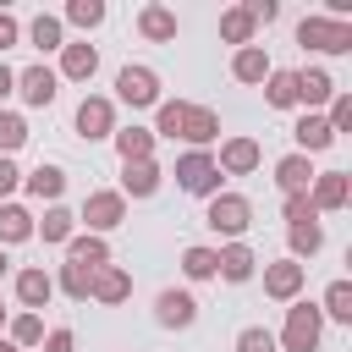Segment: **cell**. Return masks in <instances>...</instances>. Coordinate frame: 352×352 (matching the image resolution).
I'll list each match as a JSON object with an SVG mask.
<instances>
[{"mask_svg": "<svg viewBox=\"0 0 352 352\" xmlns=\"http://www.w3.org/2000/svg\"><path fill=\"white\" fill-rule=\"evenodd\" d=\"M258 160H264V148H258L253 138H226L220 154H214L220 176H248V170H258Z\"/></svg>", "mask_w": 352, "mask_h": 352, "instance_id": "obj_10", "label": "cell"}, {"mask_svg": "<svg viewBox=\"0 0 352 352\" xmlns=\"http://www.w3.org/2000/svg\"><path fill=\"white\" fill-rule=\"evenodd\" d=\"M346 198H352V182H346V170H319L314 176V187H308V204L324 214V209H346Z\"/></svg>", "mask_w": 352, "mask_h": 352, "instance_id": "obj_12", "label": "cell"}, {"mask_svg": "<svg viewBox=\"0 0 352 352\" xmlns=\"http://www.w3.org/2000/svg\"><path fill=\"white\" fill-rule=\"evenodd\" d=\"M94 72H99V50H94V44H66V50H60V77L88 82Z\"/></svg>", "mask_w": 352, "mask_h": 352, "instance_id": "obj_25", "label": "cell"}, {"mask_svg": "<svg viewBox=\"0 0 352 352\" xmlns=\"http://www.w3.org/2000/svg\"><path fill=\"white\" fill-rule=\"evenodd\" d=\"M66 264H82V270H104V264H110V242L82 231V236H72V242H66Z\"/></svg>", "mask_w": 352, "mask_h": 352, "instance_id": "obj_24", "label": "cell"}, {"mask_svg": "<svg viewBox=\"0 0 352 352\" xmlns=\"http://www.w3.org/2000/svg\"><path fill=\"white\" fill-rule=\"evenodd\" d=\"M292 138H297V154H324V148L336 143V132H330V121H324L319 110H302L297 126H292Z\"/></svg>", "mask_w": 352, "mask_h": 352, "instance_id": "obj_13", "label": "cell"}, {"mask_svg": "<svg viewBox=\"0 0 352 352\" xmlns=\"http://www.w3.org/2000/svg\"><path fill=\"white\" fill-rule=\"evenodd\" d=\"M33 231H38L44 242H72V236H77V214H72V209H60V204H50V209H44V220H33Z\"/></svg>", "mask_w": 352, "mask_h": 352, "instance_id": "obj_27", "label": "cell"}, {"mask_svg": "<svg viewBox=\"0 0 352 352\" xmlns=\"http://www.w3.org/2000/svg\"><path fill=\"white\" fill-rule=\"evenodd\" d=\"M116 99L132 104V110L160 104V72H154V66H121V72H116Z\"/></svg>", "mask_w": 352, "mask_h": 352, "instance_id": "obj_5", "label": "cell"}, {"mask_svg": "<svg viewBox=\"0 0 352 352\" xmlns=\"http://www.w3.org/2000/svg\"><path fill=\"white\" fill-rule=\"evenodd\" d=\"M319 314H324V319H336V324H352V280H330V286H324Z\"/></svg>", "mask_w": 352, "mask_h": 352, "instance_id": "obj_32", "label": "cell"}, {"mask_svg": "<svg viewBox=\"0 0 352 352\" xmlns=\"http://www.w3.org/2000/svg\"><path fill=\"white\" fill-rule=\"evenodd\" d=\"M236 352H280V346H275V336H270L264 324H248V330L236 336Z\"/></svg>", "mask_w": 352, "mask_h": 352, "instance_id": "obj_42", "label": "cell"}, {"mask_svg": "<svg viewBox=\"0 0 352 352\" xmlns=\"http://www.w3.org/2000/svg\"><path fill=\"white\" fill-rule=\"evenodd\" d=\"M160 165L154 160H138V165H121V198H154L160 192Z\"/></svg>", "mask_w": 352, "mask_h": 352, "instance_id": "obj_20", "label": "cell"}, {"mask_svg": "<svg viewBox=\"0 0 352 352\" xmlns=\"http://www.w3.org/2000/svg\"><path fill=\"white\" fill-rule=\"evenodd\" d=\"M16 297H22V308H28V314H38V308L55 297V275H50V270H38V264H28V270L16 275Z\"/></svg>", "mask_w": 352, "mask_h": 352, "instance_id": "obj_17", "label": "cell"}, {"mask_svg": "<svg viewBox=\"0 0 352 352\" xmlns=\"http://www.w3.org/2000/svg\"><path fill=\"white\" fill-rule=\"evenodd\" d=\"M280 214H286V226H308V220H319V209L308 204V192H286Z\"/></svg>", "mask_w": 352, "mask_h": 352, "instance_id": "obj_40", "label": "cell"}, {"mask_svg": "<svg viewBox=\"0 0 352 352\" xmlns=\"http://www.w3.org/2000/svg\"><path fill=\"white\" fill-rule=\"evenodd\" d=\"M314 176H319V170H314L308 154H286V160H275V187H280V192H308Z\"/></svg>", "mask_w": 352, "mask_h": 352, "instance_id": "obj_19", "label": "cell"}, {"mask_svg": "<svg viewBox=\"0 0 352 352\" xmlns=\"http://www.w3.org/2000/svg\"><path fill=\"white\" fill-rule=\"evenodd\" d=\"M286 242H292V258L302 264V258H314V253L324 248V226H319V220H308V226H286Z\"/></svg>", "mask_w": 352, "mask_h": 352, "instance_id": "obj_31", "label": "cell"}, {"mask_svg": "<svg viewBox=\"0 0 352 352\" xmlns=\"http://www.w3.org/2000/svg\"><path fill=\"white\" fill-rule=\"evenodd\" d=\"M33 236V214L22 204H0V242H28Z\"/></svg>", "mask_w": 352, "mask_h": 352, "instance_id": "obj_33", "label": "cell"}, {"mask_svg": "<svg viewBox=\"0 0 352 352\" xmlns=\"http://www.w3.org/2000/svg\"><path fill=\"white\" fill-rule=\"evenodd\" d=\"M138 33H143L148 44H170V38H176V11H170V6H143V11H138Z\"/></svg>", "mask_w": 352, "mask_h": 352, "instance_id": "obj_23", "label": "cell"}, {"mask_svg": "<svg viewBox=\"0 0 352 352\" xmlns=\"http://www.w3.org/2000/svg\"><path fill=\"white\" fill-rule=\"evenodd\" d=\"M0 330H6V308H0Z\"/></svg>", "mask_w": 352, "mask_h": 352, "instance_id": "obj_49", "label": "cell"}, {"mask_svg": "<svg viewBox=\"0 0 352 352\" xmlns=\"http://www.w3.org/2000/svg\"><path fill=\"white\" fill-rule=\"evenodd\" d=\"M77 132H82L88 143L110 138V132H116V104H110L104 94H88V99L77 104Z\"/></svg>", "mask_w": 352, "mask_h": 352, "instance_id": "obj_7", "label": "cell"}, {"mask_svg": "<svg viewBox=\"0 0 352 352\" xmlns=\"http://www.w3.org/2000/svg\"><path fill=\"white\" fill-rule=\"evenodd\" d=\"M28 38H33V50H66V28H60V16H50V11H38L33 16V28H28Z\"/></svg>", "mask_w": 352, "mask_h": 352, "instance_id": "obj_29", "label": "cell"}, {"mask_svg": "<svg viewBox=\"0 0 352 352\" xmlns=\"http://www.w3.org/2000/svg\"><path fill=\"white\" fill-rule=\"evenodd\" d=\"M38 346H44V352H77V336H72V330H50Z\"/></svg>", "mask_w": 352, "mask_h": 352, "instance_id": "obj_44", "label": "cell"}, {"mask_svg": "<svg viewBox=\"0 0 352 352\" xmlns=\"http://www.w3.org/2000/svg\"><path fill=\"white\" fill-rule=\"evenodd\" d=\"M204 226H209L214 236H226V242H242V231L253 226V204H248L242 192H214L209 209H204Z\"/></svg>", "mask_w": 352, "mask_h": 352, "instance_id": "obj_3", "label": "cell"}, {"mask_svg": "<svg viewBox=\"0 0 352 352\" xmlns=\"http://www.w3.org/2000/svg\"><path fill=\"white\" fill-rule=\"evenodd\" d=\"M11 94H16V72L0 60V99H11Z\"/></svg>", "mask_w": 352, "mask_h": 352, "instance_id": "obj_47", "label": "cell"}, {"mask_svg": "<svg viewBox=\"0 0 352 352\" xmlns=\"http://www.w3.org/2000/svg\"><path fill=\"white\" fill-rule=\"evenodd\" d=\"M297 44L319 50V55H346L352 50V22L346 16H302L297 22Z\"/></svg>", "mask_w": 352, "mask_h": 352, "instance_id": "obj_2", "label": "cell"}, {"mask_svg": "<svg viewBox=\"0 0 352 352\" xmlns=\"http://www.w3.org/2000/svg\"><path fill=\"white\" fill-rule=\"evenodd\" d=\"M22 187H28L33 198L55 204V198L66 192V170H60V165H38V170H28V176H22Z\"/></svg>", "mask_w": 352, "mask_h": 352, "instance_id": "obj_26", "label": "cell"}, {"mask_svg": "<svg viewBox=\"0 0 352 352\" xmlns=\"http://www.w3.org/2000/svg\"><path fill=\"white\" fill-rule=\"evenodd\" d=\"M220 138V116L209 110V104H187V121H182V143H192V148H209Z\"/></svg>", "mask_w": 352, "mask_h": 352, "instance_id": "obj_18", "label": "cell"}, {"mask_svg": "<svg viewBox=\"0 0 352 352\" xmlns=\"http://www.w3.org/2000/svg\"><path fill=\"white\" fill-rule=\"evenodd\" d=\"M253 270H258V258H253V248L248 242H226V248H214V275H226V280H253Z\"/></svg>", "mask_w": 352, "mask_h": 352, "instance_id": "obj_14", "label": "cell"}, {"mask_svg": "<svg viewBox=\"0 0 352 352\" xmlns=\"http://www.w3.org/2000/svg\"><path fill=\"white\" fill-rule=\"evenodd\" d=\"M44 341V319L38 314H16L11 319V346H38Z\"/></svg>", "mask_w": 352, "mask_h": 352, "instance_id": "obj_39", "label": "cell"}, {"mask_svg": "<svg viewBox=\"0 0 352 352\" xmlns=\"http://www.w3.org/2000/svg\"><path fill=\"white\" fill-rule=\"evenodd\" d=\"M16 38H22V28H16V16H11V11H0V50H11Z\"/></svg>", "mask_w": 352, "mask_h": 352, "instance_id": "obj_46", "label": "cell"}, {"mask_svg": "<svg viewBox=\"0 0 352 352\" xmlns=\"http://www.w3.org/2000/svg\"><path fill=\"white\" fill-rule=\"evenodd\" d=\"M110 138H116V154H121V165L154 160V132H148V126H116Z\"/></svg>", "mask_w": 352, "mask_h": 352, "instance_id": "obj_22", "label": "cell"}, {"mask_svg": "<svg viewBox=\"0 0 352 352\" xmlns=\"http://www.w3.org/2000/svg\"><path fill=\"white\" fill-rule=\"evenodd\" d=\"M292 77H297V104H308V110H319V104L336 99V82H330L324 66H302V72H292Z\"/></svg>", "mask_w": 352, "mask_h": 352, "instance_id": "obj_16", "label": "cell"}, {"mask_svg": "<svg viewBox=\"0 0 352 352\" xmlns=\"http://www.w3.org/2000/svg\"><path fill=\"white\" fill-rule=\"evenodd\" d=\"M275 66H270V55H264V44H242L236 55H231V77L236 82H258L264 88V77H270Z\"/></svg>", "mask_w": 352, "mask_h": 352, "instance_id": "obj_21", "label": "cell"}, {"mask_svg": "<svg viewBox=\"0 0 352 352\" xmlns=\"http://www.w3.org/2000/svg\"><path fill=\"white\" fill-rule=\"evenodd\" d=\"M302 280H308V270H302L297 258H275V264H264V292H270L275 302H297Z\"/></svg>", "mask_w": 352, "mask_h": 352, "instance_id": "obj_8", "label": "cell"}, {"mask_svg": "<svg viewBox=\"0 0 352 352\" xmlns=\"http://www.w3.org/2000/svg\"><path fill=\"white\" fill-rule=\"evenodd\" d=\"M319 336H324L319 302H292V308H286V324H280V336H275V346H280V352H314Z\"/></svg>", "mask_w": 352, "mask_h": 352, "instance_id": "obj_1", "label": "cell"}, {"mask_svg": "<svg viewBox=\"0 0 352 352\" xmlns=\"http://www.w3.org/2000/svg\"><path fill=\"white\" fill-rule=\"evenodd\" d=\"M264 99H270L275 110H292V104H297V77H292V72H270V77H264Z\"/></svg>", "mask_w": 352, "mask_h": 352, "instance_id": "obj_34", "label": "cell"}, {"mask_svg": "<svg viewBox=\"0 0 352 352\" xmlns=\"http://www.w3.org/2000/svg\"><path fill=\"white\" fill-rule=\"evenodd\" d=\"M6 270H11V258H6V248H0V280H6Z\"/></svg>", "mask_w": 352, "mask_h": 352, "instance_id": "obj_48", "label": "cell"}, {"mask_svg": "<svg viewBox=\"0 0 352 352\" xmlns=\"http://www.w3.org/2000/svg\"><path fill=\"white\" fill-rule=\"evenodd\" d=\"M66 297H77V302H88V286H94V270H82V264H60V280H55Z\"/></svg>", "mask_w": 352, "mask_h": 352, "instance_id": "obj_37", "label": "cell"}, {"mask_svg": "<svg viewBox=\"0 0 352 352\" xmlns=\"http://www.w3.org/2000/svg\"><path fill=\"white\" fill-rule=\"evenodd\" d=\"M154 319H160L165 330H187V324L198 319V297H192V292H176V286L160 292V297H154Z\"/></svg>", "mask_w": 352, "mask_h": 352, "instance_id": "obj_11", "label": "cell"}, {"mask_svg": "<svg viewBox=\"0 0 352 352\" xmlns=\"http://www.w3.org/2000/svg\"><path fill=\"white\" fill-rule=\"evenodd\" d=\"M22 143H28V121H22L16 110H0V154L11 160V154H16Z\"/></svg>", "mask_w": 352, "mask_h": 352, "instance_id": "obj_36", "label": "cell"}, {"mask_svg": "<svg viewBox=\"0 0 352 352\" xmlns=\"http://www.w3.org/2000/svg\"><path fill=\"white\" fill-rule=\"evenodd\" d=\"M16 187H22V170H16V160H6V154H0V198H11Z\"/></svg>", "mask_w": 352, "mask_h": 352, "instance_id": "obj_43", "label": "cell"}, {"mask_svg": "<svg viewBox=\"0 0 352 352\" xmlns=\"http://www.w3.org/2000/svg\"><path fill=\"white\" fill-rule=\"evenodd\" d=\"M77 220L88 226V236H104V231H116V226L126 220V198L110 192V187H99V192L82 198V214H77Z\"/></svg>", "mask_w": 352, "mask_h": 352, "instance_id": "obj_6", "label": "cell"}, {"mask_svg": "<svg viewBox=\"0 0 352 352\" xmlns=\"http://www.w3.org/2000/svg\"><path fill=\"white\" fill-rule=\"evenodd\" d=\"M242 11H248L253 22H275V11H280V6H275V0H248Z\"/></svg>", "mask_w": 352, "mask_h": 352, "instance_id": "obj_45", "label": "cell"}, {"mask_svg": "<svg viewBox=\"0 0 352 352\" xmlns=\"http://www.w3.org/2000/svg\"><path fill=\"white\" fill-rule=\"evenodd\" d=\"M88 297H94V302H104V308H116V302H126V297H132V275H126L121 264H104V270H94Z\"/></svg>", "mask_w": 352, "mask_h": 352, "instance_id": "obj_15", "label": "cell"}, {"mask_svg": "<svg viewBox=\"0 0 352 352\" xmlns=\"http://www.w3.org/2000/svg\"><path fill=\"white\" fill-rule=\"evenodd\" d=\"M182 275L187 280H214V248H182Z\"/></svg>", "mask_w": 352, "mask_h": 352, "instance_id": "obj_35", "label": "cell"}, {"mask_svg": "<svg viewBox=\"0 0 352 352\" xmlns=\"http://www.w3.org/2000/svg\"><path fill=\"white\" fill-rule=\"evenodd\" d=\"M253 33H258V22H253L242 6H226V11H220V38H226V44L242 50V44H253Z\"/></svg>", "mask_w": 352, "mask_h": 352, "instance_id": "obj_28", "label": "cell"}, {"mask_svg": "<svg viewBox=\"0 0 352 352\" xmlns=\"http://www.w3.org/2000/svg\"><path fill=\"white\" fill-rule=\"evenodd\" d=\"M66 22L82 28V33L99 28V22H104V0H72V6H66Z\"/></svg>", "mask_w": 352, "mask_h": 352, "instance_id": "obj_38", "label": "cell"}, {"mask_svg": "<svg viewBox=\"0 0 352 352\" xmlns=\"http://www.w3.org/2000/svg\"><path fill=\"white\" fill-rule=\"evenodd\" d=\"M324 121H330V132H336V138H341V132H352V94H341V88H336V99H330V116H324Z\"/></svg>", "mask_w": 352, "mask_h": 352, "instance_id": "obj_41", "label": "cell"}, {"mask_svg": "<svg viewBox=\"0 0 352 352\" xmlns=\"http://www.w3.org/2000/svg\"><path fill=\"white\" fill-rule=\"evenodd\" d=\"M176 187L192 192V198H214V192H220V165H214V154H209V148H187V154L176 160Z\"/></svg>", "mask_w": 352, "mask_h": 352, "instance_id": "obj_4", "label": "cell"}, {"mask_svg": "<svg viewBox=\"0 0 352 352\" xmlns=\"http://www.w3.org/2000/svg\"><path fill=\"white\" fill-rule=\"evenodd\" d=\"M182 121H187V99H160L154 104V138H182Z\"/></svg>", "mask_w": 352, "mask_h": 352, "instance_id": "obj_30", "label": "cell"}, {"mask_svg": "<svg viewBox=\"0 0 352 352\" xmlns=\"http://www.w3.org/2000/svg\"><path fill=\"white\" fill-rule=\"evenodd\" d=\"M16 94H22V104L44 110V104H55V94H60V77H55L50 66H28V72H16Z\"/></svg>", "mask_w": 352, "mask_h": 352, "instance_id": "obj_9", "label": "cell"}]
</instances>
